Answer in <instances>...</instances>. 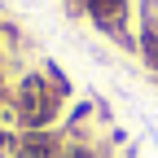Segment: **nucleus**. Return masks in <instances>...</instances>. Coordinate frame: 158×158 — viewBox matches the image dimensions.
<instances>
[{
  "label": "nucleus",
  "mask_w": 158,
  "mask_h": 158,
  "mask_svg": "<svg viewBox=\"0 0 158 158\" xmlns=\"http://www.w3.org/2000/svg\"><path fill=\"white\" fill-rule=\"evenodd\" d=\"M88 13L97 18V27L110 31L114 40H127L123 27H127V0H88Z\"/></svg>",
  "instance_id": "obj_3"
},
{
  "label": "nucleus",
  "mask_w": 158,
  "mask_h": 158,
  "mask_svg": "<svg viewBox=\"0 0 158 158\" xmlns=\"http://www.w3.org/2000/svg\"><path fill=\"white\" fill-rule=\"evenodd\" d=\"M57 101H62V97L48 92L44 75H27L22 84H18V101H13V110H18V118H22V127H44L48 118L57 114Z\"/></svg>",
  "instance_id": "obj_1"
},
{
  "label": "nucleus",
  "mask_w": 158,
  "mask_h": 158,
  "mask_svg": "<svg viewBox=\"0 0 158 158\" xmlns=\"http://www.w3.org/2000/svg\"><path fill=\"white\" fill-rule=\"evenodd\" d=\"M18 154L22 158H57L62 154V136L48 132V127H27L18 136Z\"/></svg>",
  "instance_id": "obj_2"
},
{
  "label": "nucleus",
  "mask_w": 158,
  "mask_h": 158,
  "mask_svg": "<svg viewBox=\"0 0 158 158\" xmlns=\"http://www.w3.org/2000/svg\"><path fill=\"white\" fill-rule=\"evenodd\" d=\"M141 53H145V62L158 70V27H141Z\"/></svg>",
  "instance_id": "obj_4"
}]
</instances>
